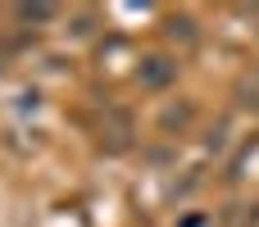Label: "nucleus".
<instances>
[{
    "instance_id": "2",
    "label": "nucleus",
    "mask_w": 259,
    "mask_h": 227,
    "mask_svg": "<svg viewBox=\"0 0 259 227\" xmlns=\"http://www.w3.org/2000/svg\"><path fill=\"white\" fill-rule=\"evenodd\" d=\"M159 123H164V132H173V127H187V123H191V105H182V109H168Z\"/></svg>"
},
{
    "instance_id": "1",
    "label": "nucleus",
    "mask_w": 259,
    "mask_h": 227,
    "mask_svg": "<svg viewBox=\"0 0 259 227\" xmlns=\"http://www.w3.org/2000/svg\"><path fill=\"white\" fill-rule=\"evenodd\" d=\"M173 73H178V64H168V59H159V55H155V59H146V64H141V73H137V77H141V86H164V82H173Z\"/></svg>"
},
{
    "instance_id": "4",
    "label": "nucleus",
    "mask_w": 259,
    "mask_h": 227,
    "mask_svg": "<svg viewBox=\"0 0 259 227\" xmlns=\"http://www.w3.org/2000/svg\"><path fill=\"white\" fill-rule=\"evenodd\" d=\"M168 32H173V36H182V41H196V27H191V18H173V23H168Z\"/></svg>"
},
{
    "instance_id": "3",
    "label": "nucleus",
    "mask_w": 259,
    "mask_h": 227,
    "mask_svg": "<svg viewBox=\"0 0 259 227\" xmlns=\"http://www.w3.org/2000/svg\"><path fill=\"white\" fill-rule=\"evenodd\" d=\"M14 14H18V18H23V23H32V18H36V23H41V18H50V14H55V9H50V5H18V9H14Z\"/></svg>"
}]
</instances>
